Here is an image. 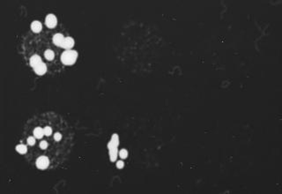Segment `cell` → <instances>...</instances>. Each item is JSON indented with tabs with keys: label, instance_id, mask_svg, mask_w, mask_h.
<instances>
[{
	"label": "cell",
	"instance_id": "11",
	"mask_svg": "<svg viewBox=\"0 0 282 194\" xmlns=\"http://www.w3.org/2000/svg\"><path fill=\"white\" fill-rule=\"evenodd\" d=\"M34 136H35L36 139H42V138L44 136L43 129H42V128H41V127H36V128L34 130Z\"/></svg>",
	"mask_w": 282,
	"mask_h": 194
},
{
	"label": "cell",
	"instance_id": "16",
	"mask_svg": "<svg viewBox=\"0 0 282 194\" xmlns=\"http://www.w3.org/2000/svg\"><path fill=\"white\" fill-rule=\"evenodd\" d=\"M47 148H48V143H47V141H45V140L41 141V143H40V148L42 149V150H44Z\"/></svg>",
	"mask_w": 282,
	"mask_h": 194
},
{
	"label": "cell",
	"instance_id": "18",
	"mask_svg": "<svg viewBox=\"0 0 282 194\" xmlns=\"http://www.w3.org/2000/svg\"><path fill=\"white\" fill-rule=\"evenodd\" d=\"M124 167V162L123 161H117L116 162V168L119 169H122Z\"/></svg>",
	"mask_w": 282,
	"mask_h": 194
},
{
	"label": "cell",
	"instance_id": "1",
	"mask_svg": "<svg viewBox=\"0 0 282 194\" xmlns=\"http://www.w3.org/2000/svg\"><path fill=\"white\" fill-rule=\"evenodd\" d=\"M118 145H119V138L117 134H113L111 137V139L109 143L108 144V148L109 151V157L111 161H116V158L118 156Z\"/></svg>",
	"mask_w": 282,
	"mask_h": 194
},
{
	"label": "cell",
	"instance_id": "15",
	"mask_svg": "<svg viewBox=\"0 0 282 194\" xmlns=\"http://www.w3.org/2000/svg\"><path fill=\"white\" fill-rule=\"evenodd\" d=\"M35 137L34 136H30V137H28V139H27V142H28V144L29 145V146H34L35 144Z\"/></svg>",
	"mask_w": 282,
	"mask_h": 194
},
{
	"label": "cell",
	"instance_id": "17",
	"mask_svg": "<svg viewBox=\"0 0 282 194\" xmlns=\"http://www.w3.org/2000/svg\"><path fill=\"white\" fill-rule=\"evenodd\" d=\"M61 139H62V134H61L60 132H56V133L54 134V139H55L56 141H60V140H61Z\"/></svg>",
	"mask_w": 282,
	"mask_h": 194
},
{
	"label": "cell",
	"instance_id": "14",
	"mask_svg": "<svg viewBox=\"0 0 282 194\" xmlns=\"http://www.w3.org/2000/svg\"><path fill=\"white\" fill-rule=\"evenodd\" d=\"M43 132H44V135L45 136H50L51 134H52V128L49 127V126H46L43 128Z\"/></svg>",
	"mask_w": 282,
	"mask_h": 194
},
{
	"label": "cell",
	"instance_id": "4",
	"mask_svg": "<svg viewBox=\"0 0 282 194\" xmlns=\"http://www.w3.org/2000/svg\"><path fill=\"white\" fill-rule=\"evenodd\" d=\"M49 165V160L47 156H40L36 160V167L39 169H46Z\"/></svg>",
	"mask_w": 282,
	"mask_h": 194
},
{
	"label": "cell",
	"instance_id": "5",
	"mask_svg": "<svg viewBox=\"0 0 282 194\" xmlns=\"http://www.w3.org/2000/svg\"><path fill=\"white\" fill-rule=\"evenodd\" d=\"M73 46H74V40H73V38L71 37V36H67V37L64 38V42H63L61 48H64L65 51H70V50H71Z\"/></svg>",
	"mask_w": 282,
	"mask_h": 194
},
{
	"label": "cell",
	"instance_id": "9",
	"mask_svg": "<svg viewBox=\"0 0 282 194\" xmlns=\"http://www.w3.org/2000/svg\"><path fill=\"white\" fill-rule=\"evenodd\" d=\"M42 28V23L40 21L35 20V21L32 22V24H31V29H32L33 32L39 33V32H41Z\"/></svg>",
	"mask_w": 282,
	"mask_h": 194
},
{
	"label": "cell",
	"instance_id": "3",
	"mask_svg": "<svg viewBox=\"0 0 282 194\" xmlns=\"http://www.w3.org/2000/svg\"><path fill=\"white\" fill-rule=\"evenodd\" d=\"M45 24L49 28H54L58 25V18L54 14H49L45 19Z\"/></svg>",
	"mask_w": 282,
	"mask_h": 194
},
{
	"label": "cell",
	"instance_id": "7",
	"mask_svg": "<svg viewBox=\"0 0 282 194\" xmlns=\"http://www.w3.org/2000/svg\"><path fill=\"white\" fill-rule=\"evenodd\" d=\"M64 38H65V37H64L62 34L58 33V34H56V35L53 36L52 41H53V43H54L56 46L62 47V44H63V42H64Z\"/></svg>",
	"mask_w": 282,
	"mask_h": 194
},
{
	"label": "cell",
	"instance_id": "2",
	"mask_svg": "<svg viewBox=\"0 0 282 194\" xmlns=\"http://www.w3.org/2000/svg\"><path fill=\"white\" fill-rule=\"evenodd\" d=\"M78 57H79V54L76 51H73V50L65 51L61 55V61L65 65H71L75 64Z\"/></svg>",
	"mask_w": 282,
	"mask_h": 194
},
{
	"label": "cell",
	"instance_id": "13",
	"mask_svg": "<svg viewBox=\"0 0 282 194\" xmlns=\"http://www.w3.org/2000/svg\"><path fill=\"white\" fill-rule=\"evenodd\" d=\"M118 155L120 156L121 159H126L128 157V151L126 149H121L119 152H118Z\"/></svg>",
	"mask_w": 282,
	"mask_h": 194
},
{
	"label": "cell",
	"instance_id": "6",
	"mask_svg": "<svg viewBox=\"0 0 282 194\" xmlns=\"http://www.w3.org/2000/svg\"><path fill=\"white\" fill-rule=\"evenodd\" d=\"M34 71H35V73L38 74V75H43V74L46 73V71H47V65L43 62H42L38 65L34 67Z\"/></svg>",
	"mask_w": 282,
	"mask_h": 194
},
{
	"label": "cell",
	"instance_id": "12",
	"mask_svg": "<svg viewBox=\"0 0 282 194\" xmlns=\"http://www.w3.org/2000/svg\"><path fill=\"white\" fill-rule=\"evenodd\" d=\"M44 57L47 60L49 61H51V60H53L55 58V53L53 51H51V50H47L45 52H44Z\"/></svg>",
	"mask_w": 282,
	"mask_h": 194
},
{
	"label": "cell",
	"instance_id": "8",
	"mask_svg": "<svg viewBox=\"0 0 282 194\" xmlns=\"http://www.w3.org/2000/svg\"><path fill=\"white\" fill-rule=\"evenodd\" d=\"M42 58L39 56V55H34V56H32L31 58H30V59H29V64H30V65L34 68V67H35L36 65H38L40 63H42Z\"/></svg>",
	"mask_w": 282,
	"mask_h": 194
},
{
	"label": "cell",
	"instance_id": "10",
	"mask_svg": "<svg viewBox=\"0 0 282 194\" xmlns=\"http://www.w3.org/2000/svg\"><path fill=\"white\" fill-rule=\"evenodd\" d=\"M16 151L20 155H24V154L27 153L28 148H27V146L24 145V144H19V145L16 146Z\"/></svg>",
	"mask_w": 282,
	"mask_h": 194
}]
</instances>
